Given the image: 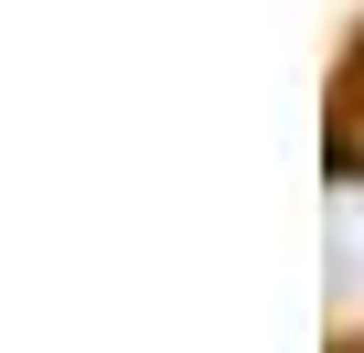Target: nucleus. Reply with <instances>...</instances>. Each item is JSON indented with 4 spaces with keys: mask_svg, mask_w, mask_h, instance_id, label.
I'll list each match as a JSON object with an SVG mask.
<instances>
[{
    "mask_svg": "<svg viewBox=\"0 0 364 353\" xmlns=\"http://www.w3.org/2000/svg\"><path fill=\"white\" fill-rule=\"evenodd\" d=\"M332 310H343V321L364 310V183L332 193Z\"/></svg>",
    "mask_w": 364,
    "mask_h": 353,
    "instance_id": "f257e3e1",
    "label": "nucleus"
}]
</instances>
